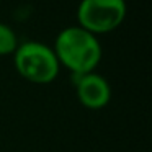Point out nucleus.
Returning a JSON list of instances; mask_svg holds the SVG:
<instances>
[{"mask_svg":"<svg viewBox=\"0 0 152 152\" xmlns=\"http://www.w3.org/2000/svg\"><path fill=\"white\" fill-rule=\"evenodd\" d=\"M54 54L61 67H66L72 77L95 72L103 57V48L98 36L82 26H67L54 39Z\"/></svg>","mask_w":152,"mask_h":152,"instance_id":"1","label":"nucleus"},{"mask_svg":"<svg viewBox=\"0 0 152 152\" xmlns=\"http://www.w3.org/2000/svg\"><path fill=\"white\" fill-rule=\"evenodd\" d=\"M13 66L21 79L36 85H48L59 75V61L53 46L39 41H25L13 53Z\"/></svg>","mask_w":152,"mask_h":152,"instance_id":"2","label":"nucleus"},{"mask_svg":"<svg viewBox=\"0 0 152 152\" xmlns=\"http://www.w3.org/2000/svg\"><path fill=\"white\" fill-rule=\"evenodd\" d=\"M126 13V0H80L77 7V25L100 36L121 26Z\"/></svg>","mask_w":152,"mask_h":152,"instance_id":"3","label":"nucleus"},{"mask_svg":"<svg viewBox=\"0 0 152 152\" xmlns=\"http://www.w3.org/2000/svg\"><path fill=\"white\" fill-rule=\"evenodd\" d=\"M75 93L80 105L88 110H102L111 100V87L103 75L95 72L74 77Z\"/></svg>","mask_w":152,"mask_h":152,"instance_id":"4","label":"nucleus"},{"mask_svg":"<svg viewBox=\"0 0 152 152\" xmlns=\"http://www.w3.org/2000/svg\"><path fill=\"white\" fill-rule=\"evenodd\" d=\"M18 44L20 43L13 28L0 21V56H10V54L13 56Z\"/></svg>","mask_w":152,"mask_h":152,"instance_id":"5","label":"nucleus"}]
</instances>
